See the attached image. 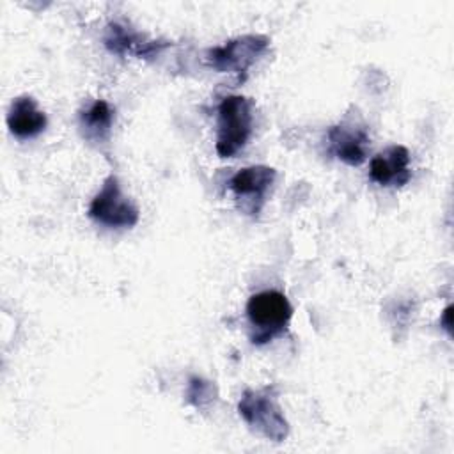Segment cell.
<instances>
[{
	"label": "cell",
	"instance_id": "3",
	"mask_svg": "<svg viewBox=\"0 0 454 454\" xmlns=\"http://www.w3.org/2000/svg\"><path fill=\"white\" fill-rule=\"evenodd\" d=\"M252 135V103L248 98L232 94L218 105L216 153L232 158L241 151Z\"/></svg>",
	"mask_w": 454,
	"mask_h": 454
},
{
	"label": "cell",
	"instance_id": "10",
	"mask_svg": "<svg viewBox=\"0 0 454 454\" xmlns=\"http://www.w3.org/2000/svg\"><path fill=\"white\" fill-rule=\"evenodd\" d=\"M168 43H156V41H147L142 43L140 35L131 32L129 28L119 25V23H110L106 27V34H105V46L117 55H122L126 51L135 50L137 55L142 57H149L158 53L161 48H165Z\"/></svg>",
	"mask_w": 454,
	"mask_h": 454
},
{
	"label": "cell",
	"instance_id": "1",
	"mask_svg": "<svg viewBox=\"0 0 454 454\" xmlns=\"http://www.w3.org/2000/svg\"><path fill=\"white\" fill-rule=\"evenodd\" d=\"M238 411L250 429L257 431L266 440L284 442L289 434V424L273 387L247 390L238 403Z\"/></svg>",
	"mask_w": 454,
	"mask_h": 454
},
{
	"label": "cell",
	"instance_id": "12",
	"mask_svg": "<svg viewBox=\"0 0 454 454\" xmlns=\"http://www.w3.org/2000/svg\"><path fill=\"white\" fill-rule=\"evenodd\" d=\"M215 387L211 385V381H206L202 378L193 376L190 380V387H188V401L192 404H195L197 408H204L207 406L213 397H215Z\"/></svg>",
	"mask_w": 454,
	"mask_h": 454
},
{
	"label": "cell",
	"instance_id": "8",
	"mask_svg": "<svg viewBox=\"0 0 454 454\" xmlns=\"http://www.w3.org/2000/svg\"><path fill=\"white\" fill-rule=\"evenodd\" d=\"M369 176L380 186H403L410 181V151L404 145H388L369 165Z\"/></svg>",
	"mask_w": 454,
	"mask_h": 454
},
{
	"label": "cell",
	"instance_id": "11",
	"mask_svg": "<svg viewBox=\"0 0 454 454\" xmlns=\"http://www.w3.org/2000/svg\"><path fill=\"white\" fill-rule=\"evenodd\" d=\"M114 122V112L105 99H96L85 112L80 115V128L87 140L103 142Z\"/></svg>",
	"mask_w": 454,
	"mask_h": 454
},
{
	"label": "cell",
	"instance_id": "7",
	"mask_svg": "<svg viewBox=\"0 0 454 454\" xmlns=\"http://www.w3.org/2000/svg\"><path fill=\"white\" fill-rule=\"evenodd\" d=\"M328 144L330 153L335 154V158L351 167H356L364 163L367 156L369 133L362 122L346 119L328 129Z\"/></svg>",
	"mask_w": 454,
	"mask_h": 454
},
{
	"label": "cell",
	"instance_id": "4",
	"mask_svg": "<svg viewBox=\"0 0 454 454\" xmlns=\"http://www.w3.org/2000/svg\"><path fill=\"white\" fill-rule=\"evenodd\" d=\"M270 39L261 34H245L227 41L222 46L209 48L206 51V62L209 67L220 73L238 74V82L247 80L248 69L266 53Z\"/></svg>",
	"mask_w": 454,
	"mask_h": 454
},
{
	"label": "cell",
	"instance_id": "6",
	"mask_svg": "<svg viewBox=\"0 0 454 454\" xmlns=\"http://www.w3.org/2000/svg\"><path fill=\"white\" fill-rule=\"evenodd\" d=\"M277 170L268 165H250L239 168L229 181L234 197L241 200V209L257 216L262 209L266 195L273 186Z\"/></svg>",
	"mask_w": 454,
	"mask_h": 454
},
{
	"label": "cell",
	"instance_id": "5",
	"mask_svg": "<svg viewBox=\"0 0 454 454\" xmlns=\"http://www.w3.org/2000/svg\"><path fill=\"white\" fill-rule=\"evenodd\" d=\"M89 216L106 227H133L138 223L140 211L133 200L122 193L119 179L108 176L101 190L94 195L89 206Z\"/></svg>",
	"mask_w": 454,
	"mask_h": 454
},
{
	"label": "cell",
	"instance_id": "13",
	"mask_svg": "<svg viewBox=\"0 0 454 454\" xmlns=\"http://www.w3.org/2000/svg\"><path fill=\"white\" fill-rule=\"evenodd\" d=\"M450 310H452V307L449 305L445 310H443V317H442V323H443V328L450 333Z\"/></svg>",
	"mask_w": 454,
	"mask_h": 454
},
{
	"label": "cell",
	"instance_id": "9",
	"mask_svg": "<svg viewBox=\"0 0 454 454\" xmlns=\"http://www.w3.org/2000/svg\"><path fill=\"white\" fill-rule=\"evenodd\" d=\"M7 128L18 138L37 137L46 128V114L32 96H18L7 112Z\"/></svg>",
	"mask_w": 454,
	"mask_h": 454
},
{
	"label": "cell",
	"instance_id": "2",
	"mask_svg": "<svg viewBox=\"0 0 454 454\" xmlns=\"http://www.w3.org/2000/svg\"><path fill=\"white\" fill-rule=\"evenodd\" d=\"M247 316L252 326V342L266 344L287 330L293 307L280 291H261L250 296Z\"/></svg>",
	"mask_w": 454,
	"mask_h": 454
}]
</instances>
